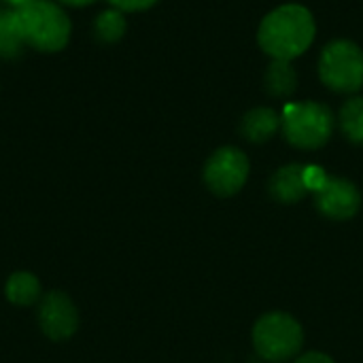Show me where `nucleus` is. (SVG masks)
<instances>
[{
	"label": "nucleus",
	"mask_w": 363,
	"mask_h": 363,
	"mask_svg": "<svg viewBox=\"0 0 363 363\" xmlns=\"http://www.w3.org/2000/svg\"><path fill=\"white\" fill-rule=\"evenodd\" d=\"M125 30H128V21H125L123 13L117 11V9H113V6L106 9V11H102L94 19V32L104 43H117V40H121L123 34H125Z\"/></svg>",
	"instance_id": "obj_15"
},
{
	"label": "nucleus",
	"mask_w": 363,
	"mask_h": 363,
	"mask_svg": "<svg viewBox=\"0 0 363 363\" xmlns=\"http://www.w3.org/2000/svg\"><path fill=\"white\" fill-rule=\"evenodd\" d=\"M38 325L49 340H66L79 328V313L74 302L62 291H49L38 304Z\"/></svg>",
	"instance_id": "obj_7"
},
{
	"label": "nucleus",
	"mask_w": 363,
	"mask_h": 363,
	"mask_svg": "<svg viewBox=\"0 0 363 363\" xmlns=\"http://www.w3.org/2000/svg\"><path fill=\"white\" fill-rule=\"evenodd\" d=\"M328 177H330V174H328L321 166H304V185H306L308 194L319 191V189L325 185Z\"/></svg>",
	"instance_id": "obj_16"
},
{
	"label": "nucleus",
	"mask_w": 363,
	"mask_h": 363,
	"mask_svg": "<svg viewBox=\"0 0 363 363\" xmlns=\"http://www.w3.org/2000/svg\"><path fill=\"white\" fill-rule=\"evenodd\" d=\"M264 85H266L270 96L289 98L298 89V72L291 66V62L272 60L266 74H264Z\"/></svg>",
	"instance_id": "obj_13"
},
{
	"label": "nucleus",
	"mask_w": 363,
	"mask_h": 363,
	"mask_svg": "<svg viewBox=\"0 0 363 363\" xmlns=\"http://www.w3.org/2000/svg\"><path fill=\"white\" fill-rule=\"evenodd\" d=\"M296 363H334V359L325 353H306L300 359H296Z\"/></svg>",
	"instance_id": "obj_18"
},
{
	"label": "nucleus",
	"mask_w": 363,
	"mask_h": 363,
	"mask_svg": "<svg viewBox=\"0 0 363 363\" xmlns=\"http://www.w3.org/2000/svg\"><path fill=\"white\" fill-rule=\"evenodd\" d=\"M253 345L266 362H287L300 353L304 330L287 313H268L253 328Z\"/></svg>",
	"instance_id": "obj_5"
},
{
	"label": "nucleus",
	"mask_w": 363,
	"mask_h": 363,
	"mask_svg": "<svg viewBox=\"0 0 363 363\" xmlns=\"http://www.w3.org/2000/svg\"><path fill=\"white\" fill-rule=\"evenodd\" d=\"M281 123H283L281 113H277L270 106H257V108H251L242 117L240 132L247 140L259 145V143L270 140L281 130Z\"/></svg>",
	"instance_id": "obj_10"
},
{
	"label": "nucleus",
	"mask_w": 363,
	"mask_h": 363,
	"mask_svg": "<svg viewBox=\"0 0 363 363\" xmlns=\"http://www.w3.org/2000/svg\"><path fill=\"white\" fill-rule=\"evenodd\" d=\"M270 194L283 204H294L306 198L308 189L304 185V164H287L279 168L270 179Z\"/></svg>",
	"instance_id": "obj_9"
},
{
	"label": "nucleus",
	"mask_w": 363,
	"mask_h": 363,
	"mask_svg": "<svg viewBox=\"0 0 363 363\" xmlns=\"http://www.w3.org/2000/svg\"><path fill=\"white\" fill-rule=\"evenodd\" d=\"M113 9L121 11V13H138V11H147L153 4H157L160 0H108Z\"/></svg>",
	"instance_id": "obj_17"
},
{
	"label": "nucleus",
	"mask_w": 363,
	"mask_h": 363,
	"mask_svg": "<svg viewBox=\"0 0 363 363\" xmlns=\"http://www.w3.org/2000/svg\"><path fill=\"white\" fill-rule=\"evenodd\" d=\"M338 123L342 134L353 143V145H363V98L355 96L347 100L340 108Z\"/></svg>",
	"instance_id": "obj_14"
},
{
	"label": "nucleus",
	"mask_w": 363,
	"mask_h": 363,
	"mask_svg": "<svg viewBox=\"0 0 363 363\" xmlns=\"http://www.w3.org/2000/svg\"><path fill=\"white\" fill-rule=\"evenodd\" d=\"M317 34L313 13L302 4H281L270 11L257 30V43L272 60L291 62L306 53Z\"/></svg>",
	"instance_id": "obj_1"
},
{
	"label": "nucleus",
	"mask_w": 363,
	"mask_h": 363,
	"mask_svg": "<svg viewBox=\"0 0 363 363\" xmlns=\"http://www.w3.org/2000/svg\"><path fill=\"white\" fill-rule=\"evenodd\" d=\"M57 2L66 6H87V4H94L96 0H57Z\"/></svg>",
	"instance_id": "obj_19"
},
{
	"label": "nucleus",
	"mask_w": 363,
	"mask_h": 363,
	"mask_svg": "<svg viewBox=\"0 0 363 363\" xmlns=\"http://www.w3.org/2000/svg\"><path fill=\"white\" fill-rule=\"evenodd\" d=\"M4 6H11V9H19V6H23L26 2H30V0H0Z\"/></svg>",
	"instance_id": "obj_20"
},
{
	"label": "nucleus",
	"mask_w": 363,
	"mask_h": 363,
	"mask_svg": "<svg viewBox=\"0 0 363 363\" xmlns=\"http://www.w3.org/2000/svg\"><path fill=\"white\" fill-rule=\"evenodd\" d=\"M17 15L28 47L43 53H55L68 45L72 23L62 4L53 0H30L17 9Z\"/></svg>",
	"instance_id": "obj_2"
},
{
	"label": "nucleus",
	"mask_w": 363,
	"mask_h": 363,
	"mask_svg": "<svg viewBox=\"0 0 363 363\" xmlns=\"http://www.w3.org/2000/svg\"><path fill=\"white\" fill-rule=\"evenodd\" d=\"M249 179V157L238 147L217 149L204 166L206 187L221 198L238 194Z\"/></svg>",
	"instance_id": "obj_6"
},
{
	"label": "nucleus",
	"mask_w": 363,
	"mask_h": 363,
	"mask_svg": "<svg viewBox=\"0 0 363 363\" xmlns=\"http://www.w3.org/2000/svg\"><path fill=\"white\" fill-rule=\"evenodd\" d=\"M23 47H28V45L23 38L17 9L2 4L0 6V57L13 60V57L21 55Z\"/></svg>",
	"instance_id": "obj_11"
},
{
	"label": "nucleus",
	"mask_w": 363,
	"mask_h": 363,
	"mask_svg": "<svg viewBox=\"0 0 363 363\" xmlns=\"http://www.w3.org/2000/svg\"><path fill=\"white\" fill-rule=\"evenodd\" d=\"M319 77L338 94H355L363 87V51L347 38L332 40L319 55Z\"/></svg>",
	"instance_id": "obj_4"
},
{
	"label": "nucleus",
	"mask_w": 363,
	"mask_h": 363,
	"mask_svg": "<svg viewBox=\"0 0 363 363\" xmlns=\"http://www.w3.org/2000/svg\"><path fill=\"white\" fill-rule=\"evenodd\" d=\"M317 211L334 221H345L357 215L362 208V194L349 179L328 177L325 185L313 194Z\"/></svg>",
	"instance_id": "obj_8"
},
{
	"label": "nucleus",
	"mask_w": 363,
	"mask_h": 363,
	"mask_svg": "<svg viewBox=\"0 0 363 363\" xmlns=\"http://www.w3.org/2000/svg\"><path fill=\"white\" fill-rule=\"evenodd\" d=\"M4 296L15 306H32L43 298L40 281L32 272H15L6 279Z\"/></svg>",
	"instance_id": "obj_12"
},
{
	"label": "nucleus",
	"mask_w": 363,
	"mask_h": 363,
	"mask_svg": "<svg viewBox=\"0 0 363 363\" xmlns=\"http://www.w3.org/2000/svg\"><path fill=\"white\" fill-rule=\"evenodd\" d=\"M281 117L289 145L304 151L321 149L334 132V113L321 102H287Z\"/></svg>",
	"instance_id": "obj_3"
}]
</instances>
